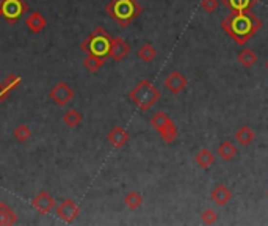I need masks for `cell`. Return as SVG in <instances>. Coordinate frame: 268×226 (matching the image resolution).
Masks as SVG:
<instances>
[{
  "mask_svg": "<svg viewBox=\"0 0 268 226\" xmlns=\"http://www.w3.org/2000/svg\"><path fill=\"white\" fill-rule=\"evenodd\" d=\"M230 11H243L251 10L257 3V0H221Z\"/></svg>",
  "mask_w": 268,
  "mask_h": 226,
  "instance_id": "17",
  "label": "cell"
},
{
  "mask_svg": "<svg viewBox=\"0 0 268 226\" xmlns=\"http://www.w3.org/2000/svg\"><path fill=\"white\" fill-rule=\"evenodd\" d=\"M130 101L137 105L140 110H149L151 107H154L155 104L160 99V91L157 90V87L152 85L149 80H141L135 85V88L129 93Z\"/></svg>",
  "mask_w": 268,
  "mask_h": 226,
  "instance_id": "4",
  "label": "cell"
},
{
  "mask_svg": "<svg viewBox=\"0 0 268 226\" xmlns=\"http://www.w3.org/2000/svg\"><path fill=\"white\" fill-rule=\"evenodd\" d=\"M25 24H27V27L32 30L33 33H41L42 30L46 28L47 22H46V18H44L41 13L35 11V13H30L27 16Z\"/></svg>",
  "mask_w": 268,
  "mask_h": 226,
  "instance_id": "13",
  "label": "cell"
},
{
  "mask_svg": "<svg viewBox=\"0 0 268 226\" xmlns=\"http://www.w3.org/2000/svg\"><path fill=\"white\" fill-rule=\"evenodd\" d=\"M237 148L232 141H229V140H225L223 143H220V146H218V156L221 157L223 160H232L234 157L237 156Z\"/></svg>",
  "mask_w": 268,
  "mask_h": 226,
  "instance_id": "18",
  "label": "cell"
},
{
  "mask_svg": "<svg viewBox=\"0 0 268 226\" xmlns=\"http://www.w3.org/2000/svg\"><path fill=\"white\" fill-rule=\"evenodd\" d=\"M3 2H5V0H0V11H2V5H3Z\"/></svg>",
  "mask_w": 268,
  "mask_h": 226,
  "instance_id": "30",
  "label": "cell"
},
{
  "mask_svg": "<svg viewBox=\"0 0 268 226\" xmlns=\"http://www.w3.org/2000/svg\"><path fill=\"white\" fill-rule=\"evenodd\" d=\"M237 60H238V63H240L243 68H251L252 65L257 62V55L251 49L245 47V49H242L240 52H238Z\"/></svg>",
  "mask_w": 268,
  "mask_h": 226,
  "instance_id": "20",
  "label": "cell"
},
{
  "mask_svg": "<svg viewBox=\"0 0 268 226\" xmlns=\"http://www.w3.org/2000/svg\"><path fill=\"white\" fill-rule=\"evenodd\" d=\"M124 203H125V206H127L129 209L135 210V209H138L141 204H143V197H141L138 192L132 190V192H129L127 195H125Z\"/></svg>",
  "mask_w": 268,
  "mask_h": 226,
  "instance_id": "24",
  "label": "cell"
},
{
  "mask_svg": "<svg viewBox=\"0 0 268 226\" xmlns=\"http://www.w3.org/2000/svg\"><path fill=\"white\" fill-rule=\"evenodd\" d=\"M14 138H16L18 141L24 143L27 140H30V137H32V131H30V127L25 126V124H19L16 129H14Z\"/></svg>",
  "mask_w": 268,
  "mask_h": 226,
  "instance_id": "27",
  "label": "cell"
},
{
  "mask_svg": "<svg viewBox=\"0 0 268 226\" xmlns=\"http://www.w3.org/2000/svg\"><path fill=\"white\" fill-rule=\"evenodd\" d=\"M105 11L111 19L118 22L119 27L125 28L140 16L143 8L137 0H110Z\"/></svg>",
  "mask_w": 268,
  "mask_h": 226,
  "instance_id": "2",
  "label": "cell"
},
{
  "mask_svg": "<svg viewBox=\"0 0 268 226\" xmlns=\"http://www.w3.org/2000/svg\"><path fill=\"white\" fill-rule=\"evenodd\" d=\"M27 11H28V3L24 2V0H5L2 5V11H0V16L8 22V24H16Z\"/></svg>",
  "mask_w": 268,
  "mask_h": 226,
  "instance_id": "5",
  "label": "cell"
},
{
  "mask_svg": "<svg viewBox=\"0 0 268 226\" xmlns=\"http://www.w3.org/2000/svg\"><path fill=\"white\" fill-rule=\"evenodd\" d=\"M169 121H171V118L166 115L165 112H157V113H155V115L151 118V126L154 127L155 131L159 132V131L162 129V127H163V126H166Z\"/></svg>",
  "mask_w": 268,
  "mask_h": 226,
  "instance_id": "25",
  "label": "cell"
},
{
  "mask_svg": "<svg viewBox=\"0 0 268 226\" xmlns=\"http://www.w3.org/2000/svg\"><path fill=\"white\" fill-rule=\"evenodd\" d=\"M49 97L57 105L63 107V105L69 104L74 97V90L66 84V82H58V84L49 91Z\"/></svg>",
  "mask_w": 268,
  "mask_h": 226,
  "instance_id": "7",
  "label": "cell"
},
{
  "mask_svg": "<svg viewBox=\"0 0 268 226\" xmlns=\"http://www.w3.org/2000/svg\"><path fill=\"white\" fill-rule=\"evenodd\" d=\"M195 162L199 165L201 168H210L213 162H215V156L213 153H210L208 149H201L199 153L195 156Z\"/></svg>",
  "mask_w": 268,
  "mask_h": 226,
  "instance_id": "19",
  "label": "cell"
},
{
  "mask_svg": "<svg viewBox=\"0 0 268 226\" xmlns=\"http://www.w3.org/2000/svg\"><path fill=\"white\" fill-rule=\"evenodd\" d=\"M110 46H111V36L107 33L105 28L98 27L83 40L82 50L86 55H94L105 62L107 58H110Z\"/></svg>",
  "mask_w": 268,
  "mask_h": 226,
  "instance_id": "3",
  "label": "cell"
},
{
  "mask_svg": "<svg viewBox=\"0 0 268 226\" xmlns=\"http://www.w3.org/2000/svg\"><path fill=\"white\" fill-rule=\"evenodd\" d=\"M159 134H160V137L165 140L166 143H173L177 138V127L173 123V119H171L166 126H163L162 129L159 131Z\"/></svg>",
  "mask_w": 268,
  "mask_h": 226,
  "instance_id": "23",
  "label": "cell"
},
{
  "mask_svg": "<svg viewBox=\"0 0 268 226\" xmlns=\"http://www.w3.org/2000/svg\"><path fill=\"white\" fill-rule=\"evenodd\" d=\"M260 27H262V21L256 14H252L251 10L230 11V14L221 21V28L225 30V33L240 46L247 44L259 32Z\"/></svg>",
  "mask_w": 268,
  "mask_h": 226,
  "instance_id": "1",
  "label": "cell"
},
{
  "mask_svg": "<svg viewBox=\"0 0 268 226\" xmlns=\"http://www.w3.org/2000/svg\"><path fill=\"white\" fill-rule=\"evenodd\" d=\"M32 206L35 210H38L41 215H47L50 214L52 209H55V198L46 190H42L32 200Z\"/></svg>",
  "mask_w": 268,
  "mask_h": 226,
  "instance_id": "9",
  "label": "cell"
},
{
  "mask_svg": "<svg viewBox=\"0 0 268 226\" xmlns=\"http://www.w3.org/2000/svg\"><path fill=\"white\" fill-rule=\"evenodd\" d=\"M163 85H165V88L171 94H181L184 90L187 88V77H185L182 72L173 71L165 77Z\"/></svg>",
  "mask_w": 268,
  "mask_h": 226,
  "instance_id": "8",
  "label": "cell"
},
{
  "mask_svg": "<svg viewBox=\"0 0 268 226\" xmlns=\"http://www.w3.org/2000/svg\"><path fill=\"white\" fill-rule=\"evenodd\" d=\"M220 2L218 0H203L201 2V8H203V11H206L207 14H212L217 11Z\"/></svg>",
  "mask_w": 268,
  "mask_h": 226,
  "instance_id": "29",
  "label": "cell"
},
{
  "mask_svg": "<svg viewBox=\"0 0 268 226\" xmlns=\"http://www.w3.org/2000/svg\"><path fill=\"white\" fill-rule=\"evenodd\" d=\"M55 212L58 218H62L63 222L72 223L80 215V207L76 204V201H72L71 198H66L62 203H58V206H55Z\"/></svg>",
  "mask_w": 268,
  "mask_h": 226,
  "instance_id": "6",
  "label": "cell"
},
{
  "mask_svg": "<svg viewBox=\"0 0 268 226\" xmlns=\"http://www.w3.org/2000/svg\"><path fill=\"white\" fill-rule=\"evenodd\" d=\"M254 138H256V134L248 126H242L240 129L235 132V140L238 141V145L242 146H249L251 143L254 141Z\"/></svg>",
  "mask_w": 268,
  "mask_h": 226,
  "instance_id": "16",
  "label": "cell"
},
{
  "mask_svg": "<svg viewBox=\"0 0 268 226\" xmlns=\"http://www.w3.org/2000/svg\"><path fill=\"white\" fill-rule=\"evenodd\" d=\"M210 198H212V201L215 203V204H218V206H226L227 203L230 201V198H232V193H230V190H229V188H227L225 184H218V185L212 190Z\"/></svg>",
  "mask_w": 268,
  "mask_h": 226,
  "instance_id": "12",
  "label": "cell"
},
{
  "mask_svg": "<svg viewBox=\"0 0 268 226\" xmlns=\"http://www.w3.org/2000/svg\"><path fill=\"white\" fill-rule=\"evenodd\" d=\"M267 69H268V62H267Z\"/></svg>",
  "mask_w": 268,
  "mask_h": 226,
  "instance_id": "31",
  "label": "cell"
},
{
  "mask_svg": "<svg viewBox=\"0 0 268 226\" xmlns=\"http://www.w3.org/2000/svg\"><path fill=\"white\" fill-rule=\"evenodd\" d=\"M130 46L127 41L123 38H111V46H110V58H113L115 62H121L125 57L129 55Z\"/></svg>",
  "mask_w": 268,
  "mask_h": 226,
  "instance_id": "10",
  "label": "cell"
},
{
  "mask_svg": "<svg viewBox=\"0 0 268 226\" xmlns=\"http://www.w3.org/2000/svg\"><path fill=\"white\" fill-rule=\"evenodd\" d=\"M107 140H108V143H110L111 146L119 149V148H123V146L127 145V141H129V132L125 131L124 127L116 126V127H113V129L108 132Z\"/></svg>",
  "mask_w": 268,
  "mask_h": 226,
  "instance_id": "11",
  "label": "cell"
},
{
  "mask_svg": "<svg viewBox=\"0 0 268 226\" xmlns=\"http://www.w3.org/2000/svg\"><path fill=\"white\" fill-rule=\"evenodd\" d=\"M82 119H83V116H82V113L76 109H69L63 113V123L69 127H77L82 123Z\"/></svg>",
  "mask_w": 268,
  "mask_h": 226,
  "instance_id": "21",
  "label": "cell"
},
{
  "mask_svg": "<svg viewBox=\"0 0 268 226\" xmlns=\"http://www.w3.org/2000/svg\"><path fill=\"white\" fill-rule=\"evenodd\" d=\"M137 55H138V58L141 60V62L151 63L152 60L157 57V50H155V47L151 46V44H143V46L138 49Z\"/></svg>",
  "mask_w": 268,
  "mask_h": 226,
  "instance_id": "22",
  "label": "cell"
},
{
  "mask_svg": "<svg viewBox=\"0 0 268 226\" xmlns=\"http://www.w3.org/2000/svg\"><path fill=\"white\" fill-rule=\"evenodd\" d=\"M19 85H21L19 75H14V74L8 75V77H6L2 84H0V102H2L3 99H6L13 90H16Z\"/></svg>",
  "mask_w": 268,
  "mask_h": 226,
  "instance_id": "14",
  "label": "cell"
},
{
  "mask_svg": "<svg viewBox=\"0 0 268 226\" xmlns=\"http://www.w3.org/2000/svg\"><path fill=\"white\" fill-rule=\"evenodd\" d=\"M103 63H105V62H103L102 58H98V57H94V55H86V58L83 60L85 69L89 71V72H96L98 69H101Z\"/></svg>",
  "mask_w": 268,
  "mask_h": 226,
  "instance_id": "26",
  "label": "cell"
},
{
  "mask_svg": "<svg viewBox=\"0 0 268 226\" xmlns=\"http://www.w3.org/2000/svg\"><path fill=\"white\" fill-rule=\"evenodd\" d=\"M18 222V215L16 212L6 204V203L0 201V226H8L14 225Z\"/></svg>",
  "mask_w": 268,
  "mask_h": 226,
  "instance_id": "15",
  "label": "cell"
},
{
  "mask_svg": "<svg viewBox=\"0 0 268 226\" xmlns=\"http://www.w3.org/2000/svg\"><path fill=\"white\" fill-rule=\"evenodd\" d=\"M201 220H203L204 225H213L215 222L218 220L217 210H213V209H206L204 212L201 214Z\"/></svg>",
  "mask_w": 268,
  "mask_h": 226,
  "instance_id": "28",
  "label": "cell"
},
{
  "mask_svg": "<svg viewBox=\"0 0 268 226\" xmlns=\"http://www.w3.org/2000/svg\"><path fill=\"white\" fill-rule=\"evenodd\" d=\"M267 197H268V192H267Z\"/></svg>",
  "mask_w": 268,
  "mask_h": 226,
  "instance_id": "32",
  "label": "cell"
}]
</instances>
